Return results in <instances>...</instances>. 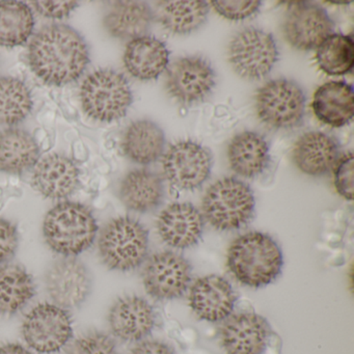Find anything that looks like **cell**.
Listing matches in <instances>:
<instances>
[{
	"label": "cell",
	"mask_w": 354,
	"mask_h": 354,
	"mask_svg": "<svg viewBox=\"0 0 354 354\" xmlns=\"http://www.w3.org/2000/svg\"><path fill=\"white\" fill-rule=\"evenodd\" d=\"M32 71L48 86H65L78 80L88 64V51L82 37L67 26L41 30L28 47Z\"/></svg>",
	"instance_id": "1"
},
{
	"label": "cell",
	"mask_w": 354,
	"mask_h": 354,
	"mask_svg": "<svg viewBox=\"0 0 354 354\" xmlns=\"http://www.w3.org/2000/svg\"><path fill=\"white\" fill-rule=\"evenodd\" d=\"M283 252L267 234L250 232L238 237L227 250V266L242 285L261 288L281 274Z\"/></svg>",
	"instance_id": "2"
},
{
	"label": "cell",
	"mask_w": 354,
	"mask_h": 354,
	"mask_svg": "<svg viewBox=\"0 0 354 354\" xmlns=\"http://www.w3.org/2000/svg\"><path fill=\"white\" fill-rule=\"evenodd\" d=\"M98 232L92 211L80 203L64 202L45 217L43 234L49 248L62 256L73 257L88 250Z\"/></svg>",
	"instance_id": "3"
},
{
	"label": "cell",
	"mask_w": 354,
	"mask_h": 354,
	"mask_svg": "<svg viewBox=\"0 0 354 354\" xmlns=\"http://www.w3.org/2000/svg\"><path fill=\"white\" fill-rule=\"evenodd\" d=\"M254 205V194L248 184L236 178H223L205 194L203 213L215 229L233 231L250 223Z\"/></svg>",
	"instance_id": "4"
},
{
	"label": "cell",
	"mask_w": 354,
	"mask_h": 354,
	"mask_svg": "<svg viewBox=\"0 0 354 354\" xmlns=\"http://www.w3.org/2000/svg\"><path fill=\"white\" fill-rule=\"evenodd\" d=\"M132 100L133 97L127 80L113 70L93 72L80 88V102L84 113L103 123L125 117Z\"/></svg>",
	"instance_id": "5"
},
{
	"label": "cell",
	"mask_w": 354,
	"mask_h": 354,
	"mask_svg": "<svg viewBox=\"0 0 354 354\" xmlns=\"http://www.w3.org/2000/svg\"><path fill=\"white\" fill-rule=\"evenodd\" d=\"M148 248V231L130 217L113 219L105 225L99 238V256L113 270L138 268L146 259Z\"/></svg>",
	"instance_id": "6"
},
{
	"label": "cell",
	"mask_w": 354,
	"mask_h": 354,
	"mask_svg": "<svg viewBox=\"0 0 354 354\" xmlns=\"http://www.w3.org/2000/svg\"><path fill=\"white\" fill-rule=\"evenodd\" d=\"M254 99L259 120L273 129L297 127L304 119L306 97L292 80H270L257 91Z\"/></svg>",
	"instance_id": "7"
},
{
	"label": "cell",
	"mask_w": 354,
	"mask_h": 354,
	"mask_svg": "<svg viewBox=\"0 0 354 354\" xmlns=\"http://www.w3.org/2000/svg\"><path fill=\"white\" fill-rule=\"evenodd\" d=\"M277 59L279 50L274 39L259 28H246L230 43V64L245 80H262L270 73Z\"/></svg>",
	"instance_id": "8"
},
{
	"label": "cell",
	"mask_w": 354,
	"mask_h": 354,
	"mask_svg": "<svg viewBox=\"0 0 354 354\" xmlns=\"http://www.w3.org/2000/svg\"><path fill=\"white\" fill-rule=\"evenodd\" d=\"M22 335L28 345L39 353H55L73 335L72 320L65 308L55 304H39L24 319Z\"/></svg>",
	"instance_id": "9"
},
{
	"label": "cell",
	"mask_w": 354,
	"mask_h": 354,
	"mask_svg": "<svg viewBox=\"0 0 354 354\" xmlns=\"http://www.w3.org/2000/svg\"><path fill=\"white\" fill-rule=\"evenodd\" d=\"M165 178L178 189L194 190L210 176L212 156L196 142H179L173 145L162 159Z\"/></svg>",
	"instance_id": "10"
},
{
	"label": "cell",
	"mask_w": 354,
	"mask_h": 354,
	"mask_svg": "<svg viewBox=\"0 0 354 354\" xmlns=\"http://www.w3.org/2000/svg\"><path fill=\"white\" fill-rule=\"evenodd\" d=\"M216 82L210 63L201 57L178 59L167 70V90L169 96L184 105L205 100Z\"/></svg>",
	"instance_id": "11"
},
{
	"label": "cell",
	"mask_w": 354,
	"mask_h": 354,
	"mask_svg": "<svg viewBox=\"0 0 354 354\" xmlns=\"http://www.w3.org/2000/svg\"><path fill=\"white\" fill-rule=\"evenodd\" d=\"M192 279V266L180 254L158 252L149 259L142 272L145 289L155 299L171 300L183 295Z\"/></svg>",
	"instance_id": "12"
},
{
	"label": "cell",
	"mask_w": 354,
	"mask_h": 354,
	"mask_svg": "<svg viewBox=\"0 0 354 354\" xmlns=\"http://www.w3.org/2000/svg\"><path fill=\"white\" fill-rule=\"evenodd\" d=\"M45 283L55 306L68 310L78 308L86 301L92 291V275L77 259H62L51 265Z\"/></svg>",
	"instance_id": "13"
},
{
	"label": "cell",
	"mask_w": 354,
	"mask_h": 354,
	"mask_svg": "<svg viewBox=\"0 0 354 354\" xmlns=\"http://www.w3.org/2000/svg\"><path fill=\"white\" fill-rule=\"evenodd\" d=\"M283 21L286 41L294 48L310 50L317 48L333 35V22L323 8L314 3H296Z\"/></svg>",
	"instance_id": "14"
},
{
	"label": "cell",
	"mask_w": 354,
	"mask_h": 354,
	"mask_svg": "<svg viewBox=\"0 0 354 354\" xmlns=\"http://www.w3.org/2000/svg\"><path fill=\"white\" fill-rule=\"evenodd\" d=\"M269 337L268 322L254 313L234 315L219 330V341L227 354H263Z\"/></svg>",
	"instance_id": "15"
},
{
	"label": "cell",
	"mask_w": 354,
	"mask_h": 354,
	"mask_svg": "<svg viewBox=\"0 0 354 354\" xmlns=\"http://www.w3.org/2000/svg\"><path fill=\"white\" fill-rule=\"evenodd\" d=\"M157 230L167 245L179 250L192 248L202 237L204 216L189 203H175L160 213Z\"/></svg>",
	"instance_id": "16"
},
{
	"label": "cell",
	"mask_w": 354,
	"mask_h": 354,
	"mask_svg": "<svg viewBox=\"0 0 354 354\" xmlns=\"http://www.w3.org/2000/svg\"><path fill=\"white\" fill-rule=\"evenodd\" d=\"M236 295L229 281L219 275H206L190 288L189 306L194 314L209 322L225 320L233 312Z\"/></svg>",
	"instance_id": "17"
},
{
	"label": "cell",
	"mask_w": 354,
	"mask_h": 354,
	"mask_svg": "<svg viewBox=\"0 0 354 354\" xmlns=\"http://www.w3.org/2000/svg\"><path fill=\"white\" fill-rule=\"evenodd\" d=\"M155 321L152 306L138 296L119 298L109 314L111 333L125 342H138L146 337L154 328Z\"/></svg>",
	"instance_id": "18"
},
{
	"label": "cell",
	"mask_w": 354,
	"mask_h": 354,
	"mask_svg": "<svg viewBox=\"0 0 354 354\" xmlns=\"http://www.w3.org/2000/svg\"><path fill=\"white\" fill-rule=\"evenodd\" d=\"M80 182V169L64 156L53 154L37 163L32 175V187L47 198L61 200L73 194Z\"/></svg>",
	"instance_id": "19"
},
{
	"label": "cell",
	"mask_w": 354,
	"mask_h": 354,
	"mask_svg": "<svg viewBox=\"0 0 354 354\" xmlns=\"http://www.w3.org/2000/svg\"><path fill=\"white\" fill-rule=\"evenodd\" d=\"M292 156L299 171L318 177L335 167L339 157V145L322 132H308L294 145Z\"/></svg>",
	"instance_id": "20"
},
{
	"label": "cell",
	"mask_w": 354,
	"mask_h": 354,
	"mask_svg": "<svg viewBox=\"0 0 354 354\" xmlns=\"http://www.w3.org/2000/svg\"><path fill=\"white\" fill-rule=\"evenodd\" d=\"M169 59L165 43L154 37H140L130 41L124 53L126 69L142 82L157 80L167 69Z\"/></svg>",
	"instance_id": "21"
},
{
	"label": "cell",
	"mask_w": 354,
	"mask_h": 354,
	"mask_svg": "<svg viewBox=\"0 0 354 354\" xmlns=\"http://www.w3.org/2000/svg\"><path fill=\"white\" fill-rule=\"evenodd\" d=\"M312 107L317 119L325 125L343 127L353 119V88L347 82H326L315 92Z\"/></svg>",
	"instance_id": "22"
},
{
	"label": "cell",
	"mask_w": 354,
	"mask_h": 354,
	"mask_svg": "<svg viewBox=\"0 0 354 354\" xmlns=\"http://www.w3.org/2000/svg\"><path fill=\"white\" fill-rule=\"evenodd\" d=\"M227 160L230 167L237 175L244 178L257 177L268 165V144L257 132H241L230 142Z\"/></svg>",
	"instance_id": "23"
},
{
	"label": "cell",
	"mask_w": 354,
	"mask_h": 354,
	"mask_svg": "<svg viewBox=\"0 0 354 354\" xmlns=\"http://www.w3.org/2000/svg\"><path fill=\"white\" fill-rule=\"evenodd\" d=\"M120 198L130 210L148 212L157 208L162 201V180L149 169H134L122 181Z\"/></svg>",
	"instance_id": "24"
},
{
	"label": "cell",
	"mask_w": 354,
	"mask_h": 354,
	"mask_svg": "<svg viewBox=\"0 0 354 354\" xmlns=\"http://www.w3.org/2000/svg\"><path fill=\"white\" fill-rule=\"evenodd\" d=\"M153 12L142 1H118L111 6L104 18L107 32L115 38L134 39L144 37L152 24Z\"/></svg>",
	"instance_id": "25"
},
{
	"label": "cell",
	"mask_w": 354,
	"mask_h": 354,
	"mask_svg": "<svg viewBox=\"0 0 354 354\" xmlns=\"http://www.w3.org/2000/svg\"><path fill=\"white\" fill-rule=\"evenodd\" d=\"M208 14L207 1H159L153 16L169 32L187 35L198 30Z\"/></svg>",
	"instance_id": "26"
},
{
	"label": "cell",
	"mask_w": 354,
	"mask_h": 354,
	"mask_svg": "<svg viewBox=\"0 0 354 354\" xmlns=\"http://www.w3.org/2000/svg\"><path fill=\"white\" fill-rule=\"evenodd\" d=\"M39 156L38 144L28 132L21 129L0 132V171L22 174L38 162Z\"/></svg>",
	"instance_id": "27"
},
{
	"label": "cell",
	"mask_w": 354,
	"mask_h": 354,
	"mask_svg": "<svg viewBox=\"0 0 354 354\" xmlns=\"http://www.w3.org/2000/svg\"><path fill=\"white\" fill-rule=\"evenodd\" d=\"M165 144L161 128L153 122L140 120L127 128L122 147L126 156L134 162L150 165L161 156Z\"/></svg>",
	"instance_id": "28"
},
{
	"label": "cell",
	"mask_w": 354,
	"mask_h": 354,
	"mask_svg": "<svg viewBox=\"0 0 354 354\" xmlns=\"http://www.w3.org/2000/svg\"><path fill=\"white\" fill-rule=\"evenodd\" d=\"M36 294L32 275L22 266H0V313L13 315L19 312Z\"/></svg>",
	"instance_id": "29"
},
{
	"label": "cell",
	"mask_w": 354,
	"mask_h": 354,
	"mask_svg": "<svg viewBox=\"0 0 354 354\" xmlns=\"http://www.w3.org/2000/svg\"><path fill=\"white\" fill-rule=\"evenodd\" d=\"M34 28V15L28 6L20 1H0V46L24 45Z\"/></svg>",
	"instance_id": "30"
},
{
	"label": "cell",
	"mask_w": 354,
	"mask_h": 354,
	"mask_svg": "<svg viewBox=\"0 0 354 354\" xmlns=\"http://www.w3.org/2000/svg\"><path fill=\"white\" fill-rule=\"evenodd\" d=\"M317 66L329 76H342L353 69L354 44L350 36L330 35L317 47Z\"/></svg>",
	"instance_id": "31"
},
{
	"label": "cell",
	"mask_w": 354,
	"mask_h": 354,
	"mask_svg": "<svg viewBox=\"0 0 354 354\" xmlns=\"http://www.w3.org/2000/svg\"><path fill=\"white\" fill-rule=\"evenodd\" d=\"M32 109V94L21 80L0 78V125L20 123L30 115Z\"/></svg>",
	"instance_id": "32"
},
{
	"label": "cell",
	"mask_w": 354,
	"mask_h": 354,
	"mask_svg": "<svg viewBox=\"0 0 354 354\" xmlns=\"http://www.w3.org/2000/svg\"><path fill=\"white\" fill-rule=\"evenodd\" d=\"M69 354H119L115 341L106 333L91 331L74 342Z\"/></svg>",
	"instance_id": "33"
},
{
	"label": "cell",
	"mask_w": 354,
	"mask_h": 354,
	"mask_svg": "<svg viewBox=\"0 0 354 354\" xmlns=\"http://www.w3.org/2000/svg\"><path fill=\"white\" fill-rule=\"evenodd\" d=\"M354 158L351 152L343 155L333 169V182L337 194L345 200H353Z\"/></svg>",
	"instance_id": "34"
},
{
	"label": "cell",
	"mask_w": 354,
	"mask_h": 354,
	"mask_svg": "<svg viewBox=\"0 0 354 354\" xmlns=\"http://www.w3.org/2000/svg\"><path fill=\"white\" fill-rule=\"evenodd\" d=\"M215 11L223 18L239 21L252 17L261 7V1H212Z\"/></svg>",
	"instance_id": "35"
},
{
	"label": "cell",
	"mask_w": 354,
	"mask_h": 354,
	"mask_svg": "<svg viewBox=\"0 0 354 354\" xmlns=\"http://www.w3.org/2000/svg\"><path fill=\"white\" fill-rule=\"evenodd\" d=\"M17 227L7 219L0 218V264L15 254L18 248Z\"/></svg>",
	"instance_id": "36"
},
{
	"label": "cell",
	"mask_w": 354,
	"mask_h": 354,
	"mask_svg": "<svg viewBox=\"0 0 354 354\" xmlns=\"http://www.w3.org/2000/svg\"><path fill=\"white\" fill-rule=\"evenodd\" d=\"M32 3L41 15L53 19L68 17L78 6L76 1H32Z\"/></svg>",
	"instance_id": "37"
},
{
	"label": "cell",
	"mask_w": 354,
	"mask_h": 354,
	"mask_svg": "<svg viewBox=\"0 0 354 354\" xmlns=\"http://www.w3.org/2000/svg\"><path fill=\"white\" fill-rule=\"evenodd\" d=\"M130 354H175L173 348L161 341H144L132 349Z\"/></svg>",
	"instance_id": "38"
},
{
	"label": "cell",
	"mask_w": 354,
	"mask_h": 354,
	"mask_svg": "<svg viewBox=\"0 0 354 354\" xmlns=\"http://www.w3.org/2000/svg\"><path fill=\"white\" fill-rule=\"evenodd\" d=\"M0 354H32L20 344L10 343L0 346Z\"/></svg>",
	"instance_id": "39"
}]
</instances>
